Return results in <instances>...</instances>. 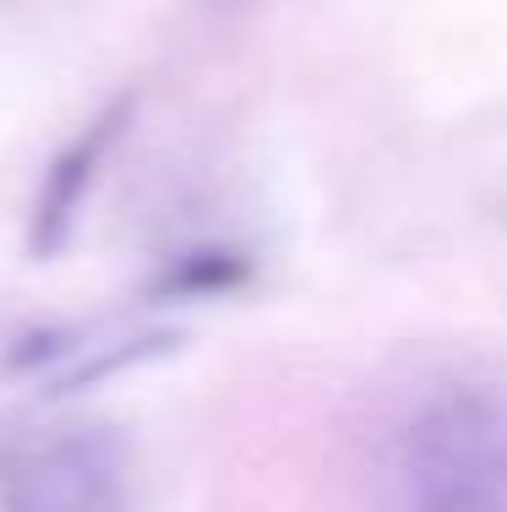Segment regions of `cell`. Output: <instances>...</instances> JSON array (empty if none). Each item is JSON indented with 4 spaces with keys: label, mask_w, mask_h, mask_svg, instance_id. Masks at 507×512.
<instances>
[{
    "label": "cell",
    "mask_w": 507,
    "mask_h": 512,
    "mask_svg": "<svg viewBox=\"0 0 507 512\" xmlns=\"http://www.w3.org/2000/svg\"><path fill=\"white\" fill-rule=\"evenodd\" d=\"M366 512H507V371L448 360L393 387L360 436Z\"/></svg>",
    "instance_id": "6da1fadb"
},
{
    "label": "cell",
    "mask_w": 507,
    "mask_h": 512,
    "mask_svg": "<svg viewBox=\"0 0 507 512\" xmlns=\"http://www.w3.org/2000/svg\"><path fill=\"white\" fill-rule=\"evenodd\" d=\"M0 512H137V458L115 425L66 420L0 442Z\"/></svg>",
    "instance_id": "7a4b0ae2"
},
{
    "label": "cell",
    "mask_w": 507,
    "mask_h": 512,
    "mask_svg": "<svg viewBox=\"0 0 507 512\" xmlns=\"http://www.w3.org/2000/svg\"><path fill=\"white\" fill-rule=\"evenodd\" d=\"M175 349L169 327H66V333H33L17 349V371H28L33 382H66V387H88L104 376L126 371V365L159 360Z\"/></svg>",
    "instance_id": "3957f363"
},
{
    "label": "cell",
    "mask_w": 507,
    "mask_h": 512,
    "mask_svg": "<svg viewBox=\"0 0 507 512\" xmlns=\"http://www.w3.org/2000/svg\"><path fill=\"white\" fill-rule=\"evenodd\" d=\"M126 115H131V104H115V109H104V115H93L88 126H82L77 137L55 153V164L44 169L39 202H33V224H28L33 256H50V251L66 246L77 213L88 207V191H93V180H99L104 158H110V148L120 142Z\"/></svg>",
    "instance_id": "277c9868"
}]
</instances>
